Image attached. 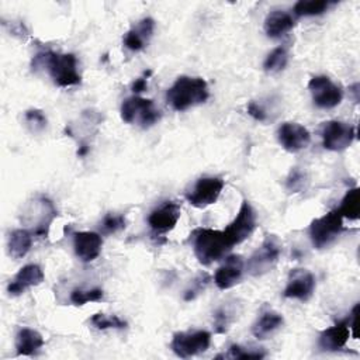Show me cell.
I'll use <instances>...</instances> for the list:
<instances>
[{"label":"cell","mask_w":360,"mask_h":360,"mask_svg":"<svg viewBox=\"0 0 360 360\" xmlns=\"http://www.w3.org/2000/svg\"><path fill=\"white\" fill-rule=\"evenodd\" d=\"M32 68H45L53 83L59 87L76 86L82 80L77 72V59L73 53H58L53 51L39 52L34 56Z\"/></svg>","instance_id":"obj_1"},{"label":"cell","mask_w":360,"mask_h":360,"mask_svg":"<svg viewBox=\"0 0 360 360\" xmlns=\"http://www.w3.org/2000/svg\"><path fill=\"white\" fill-rule=\"evenodd\" d=\"M180 218V205L174 201H166L156 207L148 217V224L156 235L170 232Z\"/></svg>","instance_id":"obj_15"},{"label":"cell","mask_w":360,"mask_h":360,"mask_svg":"<svg viewBox=\"0 0 360 360\" xmlns=\"http://www.w3.org/2000/svg\"><path fill=\"white\" fill-rule=\"evenodd\" d=\"M155 28V21L150 17L141 20L134 28H131L124 37V45L132 52H138L143 49L145 42L152 37Z\"/></svg>","instance_id":"obj_20"},{"label":"cell","mask_w":360,"mask_h":360,"mask_svg":"<svg viewBox=\"0 0 360 360\" xmlns=\"http://www.w3.org/2000/svg\"><path fill=\"white\" fill-rule=\"evenodd\" d=\"M103 246L100 233L91 231H82L73 235V248L76 256L82 262H93L98 257Z\"/></svg>","instance_id":"obj_17"},{"label":"cell","mask_w":360,"mask_h":360,"mask_svg":"<svg viewBox=\"0 0 360 360\" xmlns=\"http://www.w3.org/2000/svg\"><path fill=\"white\" fill-rule=\"evenodd\" d=\"M308 89L314 104L319 108H333L343 98L342 87L335 84L328 76H314L308 83Z\"/></svg>","instance_id":"obj_10"},{"label":"cell","mask_w":360,"mask_h":360,"mask_svg":"<svg viewBox=\"0 0 360 360\" xmlns=\"http://www.w3.org/2000/svg\"><path fill=\"white\" fill-rule=\"evenodd\" d=\"M284 323L281 314L276 311H266L263 312L257 321L252 326V333L257 339H267L271 336L277 329H280Z\"/></svg>","instance_id":"obj_21"},{"label":"cell","mask_w":360,"mask_h":360,"mask_svg":"<svg viewBox=\"0 0 360 360\" xmlns=\"http://www.w3.org/2000/svg\"><path fill=\"white\" fill-rule=\"evenodd\" d=\"M193 249L198 262L204 266H210L225 256L232 249L224 231L200 228L193 232Z\"/></svg>","instance_id":"obj_3"},{"label":"cell","mask_w":360,"mask_h":360,"mask_svg":"<svg viewBox=\"0 0 360 360\" xmlns=\"http://www.w3.org/2000/svg\"><path fill=\"white\" fill-rule=\"evenodd\" d=\"M121 118L127 124H139L142 128H149L160 120V111L152 100L139 96H131L121 104Z\"/></svg>","instance_id":"obj_5"},{"label":"cell","mask_w":360,"mask_h":360,"mask_svg":"<svg viewBox=\"0 0 360 360\" xmlns=\"http://www.w3.org/2000/svg\"><path fill=\"white\" fill-rule=\"evenodd\" d=\"M225 356L232 357V359H243V360L248 359L249 360V359H263L266 356V353L257 347L248 349V347H242L239 345H232L228 349V353Z\"/></svg>","instance_id":"obj_29"},{"label":"cell","mask_w":360,"mask_h":360,"mask_svg":"<svg viewBox=\"0 0 360 360\" xmlns=\"http://www.w3.org/2000/svg\"><path fill=\"white\" fill-rule=\"evenodd\" d=\"M359 305L353 308V312L349 318L339 321L333 326L326 328L321 332L318 338V346L321 350L325 352H336L346 346L349 338H350V328H354L356 323V314H357Z\"/></svg>","instance_id":"obj_8"},{"label":"cell","mask_w":360,"mask_h":360,"mask_svg":"<svg viewBox=\"0 0 360 360\" xmlns=\"http://www.w3.org/2000/svg\"><path fill=\"white\" fill-rule=\"evenodd\" d=\"M210 281V276L207 274V273H202V274H200L194 281H193V284H191V287L186 291V294H184V300L186 301H191V300H194L204 288H205V285H207V283Z\"/></svg>","instance_id":"obj_32"},{"label":"cell","mask_w":360,"mask_h":360,"mask_svg":"<svg viewBox=\"0 0 360 360\" xmlns=\"http://www.w3.org/2000/svg\"><path fill=\"white\" fill-rule=\"evenodd\" d=\"M287 62H288L287 49L283 46H278V48H274L267 55V58L264 59L263 68L269 73H277V72H281L287 66Z\"/></svg>","instance_id":"obj_26"},{"label":"cell","mask_w":360,"mask_h":360,"mask_svg":"<svg viewBox=\"0 0 360 360\" xmlns=\"http://www.w3.org/2000/svg\"><path fill=\"white\" fill-rule=\"evenodd\" d=\"M24 118H25V122L32 128V131H41L46 127V117L41 110H37V108L28 110L25 111Z\"/></svg>","instance_id":"obj_31"},{"label":"cell","mask_w":360,"mask_h":360,"mask_svg":"<svg viewBox=\"0 0 360 360\" xmlns=\"http://www.w3.org/2000/svg\"><path fill=\"white\" fill-rule=\"evenodd\" d=\"M211 345V333L207 330L194 332H177L173 335L170 349L176 356L188 359L191 356L205 352Z\"/></svg>","instance_id":"obj_7"},{"label":"cell","mask_w":360,"mask_h":360,"mask_svg":"<svg viewBox=\"0 0 360 360\" xmlns=\"http://www.w3.org/2000/svg\"><path fill=\"white\" fill-rule=\"evenodd\" d=\"M343 232V217L338 210L329 211L314 219L309 225V238L316 249H325L332 245Z\"/></svg>","instance_id":"obj_4"},{"label":"cell","mask_w":360,"mask_h":360,"mask_svg":"<svg viewBox=\"0 0 360 360\" xmlns=\"http://www.w3.org/2000/svg\"><path fill=\"white\" fill-rule=\"evenodd\" d=\"M295 25L292 15L287 11L274 10L269 13L264 18V32L269 38H281L290 32Z\"/></svg>","instance_id":"obj_19"},{"label":"cell","mask_w":360,"mask_h":360,"mask_svg":"<svg viewBox=\"0 0 360 360\" xmlns=\"http://www.w3.org/2000/svg\"><path fill=\"white\" fill-rule=\"evenodd\" d=\"M305 181H307V176L305 173H302L301 170H292L287 179V188L292 193H297L300 190L304 188L305 186Z\"/></svg>","instance_id":"obj_33"},{"label":"cell","mask_w":360,"mask_h":360,"mask_svg":"<svg viewBox=\"0 0 360 360\" xmlns=\"http://www.w3.org/2000/svg\"><path fill=\"white\" fill-rule=\"evenodd\" d=\"M338 212L347 219L356 221L360 218V202H359V188L353 187L347 190L345 197L340 201Z\"/></svg>","instance_id":"obj_24"},{"label":"cell","mask_w":360,"mask_h":360,"mask_svg":"<svg viewBox=\"0 0 360 360\" xmlns=\"http://www.w3.org/2000/svg\"><path fill=\"white\" fill-rule=\"evenodd\" d=\"M90 322L94 328L97 329H122L127 326V322L122 321L121 318H118L117 315H105V314H94L91 318H90Z\"/></svg>","instance_id":"obj_27"},{"label":"cell","mask_w":360,"mask_h":360,"mask_svg":"<svg viewBox=\"0 0 360 360\" xmlns=\"http://www.w3.org/2000/svg\"><path fill=\"white\" fill-rule=\"evenodd\" d=\"M214 325H215V330L218 333H225L229 325V315L228 311L225 308H221L215 312L214 315Z\"/></svg>","instance_id":"obj_34"},{"label":"cell","mask_w":360,"mask_h":360,"mask_svg":"<svg viewBox=\"0 0 360 360\" xmlns=\"http://www.w3.org/2000/svg\"><path fill=\"white\" fill-rule=\"evenodd\" d=\"M150 73H152L150 70L145 72V76H143V77H139V79H136V80L132 83L131 90H132L135 94H138V93L146 90V86H148V82H146V80H148V76H149Z\"/></svg>","instance_id":"obj_36"},{"label":"cell","mask_w":360,"mask_h":360,"mask_svg":"<svg viewBox=\"0 0 360 360\" xmlns=\"http://www.w3.org/2000/svg\"><path fill=\"white\" fill-rule=\"evenodd\" d=\"M256 228V214L249 201L243 200L233 221L224 229L232 248L248 239Z\"/></svg>","instance_id":"obj_9"},{"label":"cell","mask_w":360,"mask_h":360,"mask_svg":"<svg viewBox=\"0 0 360 360\" xmlns=\"http://www.w3.org/2000/svg\"><path fill=\"white\" fill-rule=\"evenodd\" d=\"M277 139L287 152L295 153L308 146L311 142V134L298 122H284L277 129Z\"/></svg>","instance_id":"obj_13"},{"label":"cell","mask_w":360,"mask_h":360,"mask_svg":"<svg viewBox=\"0 0 360 360\" xmlns=\"http://www.w3.org/2000/svg\"><path fill=\"white\" fill-rule=\"evenodd\" d=\"M32 245V233L27 229H15L10 233L7 248L8 255L13 259H21L24 257Z\"/></svg>","instance_id":"obj_23"},{"label":"cell","mask_w":360,"mask_h":360,"mask_svg":"<svg viewBox=\"0 0 360 360\" xmlns=\"http://www.w3.org/2000/svg\"><path fill=\"white\" fill-rule=\"evenodd\" d=\"M104 298V292L101 288H91V290H73L70 292V301L75 304V305H84L86 302H98Z\"/></svg>","instance_id":"obj_28"},{"label":"cell","mask_w":360,"mask_h":360,"mask_svg":"<svg viewBox=\"0 0 360 360\" xmlns=\"http://www.w3.org/2000/svg\"><path fill=\"white\" fill-rule=\"evenodd\" d=\"M44 271L38 264L30 263L18 270L14 278L7 285V292L13 297L22 294L27 288L35 287L44 281Z\"/></svg>","instance_id":"obj_18"},{"label":"cell","mask_w":360,"mask_h":360,"mask_svg":"<svg viewBox=\"0 0 360 360\" xmlns=\"http://www.w3.org/2000/svg\"><path fill=\"white\" fill-rule=\"evenodd\" d=\"M224 180L221 177H214V176H205L200 177L193 188L187 191L186 198L187 201L197 208H205L207 205L214 204L222 188H224Z\"/></svg>","instance_id":"obj_12"},{"label":"cell","mask_w":360,"mask_h":360,"mask_svg":"<svg viewBox=\"0 0 360 360\" xmlns=\"http://www.w3.org/2000/svg\"><path fill=\"white\" fill-rule=\"evenodd\" d=\"M281 255V242L276 235H267L262 245L253 252L246 263V270L252 276H262L270 271Z\"/></svg>","instance_id":"obj_6"},{"label":"cell","mask_w":360,"mask_h":360,"mask_svg":"<svg viewBox=\"0 0 360 360\" xmlns=\"http://www.w3.org/2000/svg\"><path fill=\"white\" fill-rule=\"evenodd\" d=\"M127 225L125 217L124 215H114V214H108L103 218L101 222V231L104 233H115L121 229H124Z\"/></svg>","instance_id":"obj_30"},{"label":"cell","mask_w":360,"mask_h":360,"mask_svg":"<svg viewBox=\"0 0 360 360\" xmlns=\"http://www.w3.org/2000/svg\"><path fill=\"white\" fill-rule=\"evenodd\" d=\"M314 290H315L314 274L305 269H294L288 276V281L283 295L285 298L307 301L312 297Z\"/></svg>","instance_id":"obj_14"},{"label":"cell","mask_w":360,"mask_h":360,"mask_svg":"<svg viewBox=\"0 0 360 360\" xmlns=\"http://www.w3.org/2000/svg\"><path fill=\"white\" fill-rule=\"evenodd\" d=\"M208 96V86L202 77L180 76L169 87L166 93V101L173 110L186 111L207 101Z\"/></svg>","instance_id":"obj_2"},{"label":"cell","mask_w":360,"mask_h":360,"mask_svg":"<svg viewBox=\"0 0 360 360\" xmlns=\"http://www.w3.org/2000/svg\"><path fill=\"white\" fill-rule=\"evenodd\" d=\"M44 346V338L39 332L22 328L15 335V350L20 356H31Z\"/></svg>","instance_id":"obj_22"},{"label":"cell","mask_w":360,"mask_h":360,"mask_svg":"<svg viewBox=\"0 0 360 360\" xmlns=\"http://www.w3.org/2000/svg\"><path fill=\"white\" fill-rule=\"evenodd\" d=\"M245 263L242 256L229 255L225 262L217 269L214 274V281L219 290H228L238 284L242 278Z\"/></svg>","instance_id":"obj_16"},{"label":"cell","mask_w":360,"mask_h":360,"mask_svg":"<svg viewBox=\"0 0 360 360\" xmlns=\"http://www.w3.org/2000/svg\"><path fill=\"white\" fill-rule=\"evenodd\" d=\"M329 4L326 0H300L294 6V14L298 17L319 15L328 10Z\"/></svg>","instance_id":"obj_25"},{"label":"cell","mask_w":360,"mask_h":360,"mask_svg":"<svg viewBox=\"0 0 360 360\" xmlns=\"http://www.w3.org/2000/svg\"><path fill=\"white\" fill-rule=\"evenodd\" d=\"M321 135L325 149L332 152H340L350 146L354 139L356 129L347 122L332 120L323 124Z\"/></svg>","instance_id":"obj_11"},{"label":"cell","mask_w":360,"mask_h":360,"mask_svg":"<svg viewBox=\"0 0 360 360\" xmlns=\"http://www.w3.org/2000/svg\"><path fill=\"white\" fill-rule=\"evenodd\" d=\"M248 114H249L252 118H255L256 121H266V118H267L264 110H263L257 103H255V101H250V103L248 104Z\"/></svg>","instance_id":"obj_35"}]
</instances>
